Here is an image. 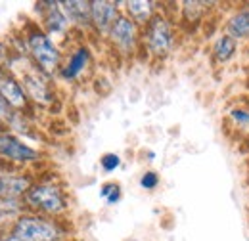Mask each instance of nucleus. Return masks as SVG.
<instances>
[{"instance_id": "obj_1", "label": "nucleus", "mask_w": 249, "mask_h": 241, "mask_svg": "<svg viewBox=\"0 0 249 241\" xmlns=\"http://www.w3.org/2000/svg\"><path fill=\"white\" fill-rule=\"evenodd\" d=\"M10 234L18 241H67L69 238V230L60 220L36 212L18 216L10 226Z\"/></svg>"}, {"instance_id": "obj_2", "label": "nucleus", "mask_w": 249, "mask_h": 241, "mask_svg": "<svg viewBox=\"0 0 249 241\" xmlns=\"http://www.w3.org/2000/svg\"><path fill=\"white\" fill-rule=\"evenodd\" d=\"M25 50L29 54L33 63L46 73L48 77H52L54 73H60L62 69V52L56 46V42L52 40V36L36 23H29L25 29Z\"/></svg>"}, {"instance_id": "obj_3", "label": "nucleus", "mask_w": 249, "mask_h": 241, "mask_svg": "<svg viewBox=\"0 0 249 241\" xmlns=\"http://www.w3.org/2000/svg\"><path fill=\"white\" fill-rule=\"evenodd\" d=\"M27 209L44 216H62L69 209L67 193L56 182H35L23 195Z\"/></svg>"}, {"instance_id": "obj_4", "label": "nucleus", "mask_w": 249, "mask_h": 241, "mask_svg": "<svg viewBox=\"0 0 249 241\" xmlns=\"http://www.w3.org/2000/svg\"><path fill=\"white\" fill-rule=\"evenodd\" d=\"M175 42H177V33L173 27V21L163 12H157L150 19V23L142 27V46L156 60H165L173 52Z\"/></svg>"}, {"instance_id": "obj_5", "label": "nucleus", "mask_w": 249, "mask_h": 241, "mask_svg": "<svg viewBox=\"0 0 249 241\" xmlns=\"http://www.w3.org/2000/svg\"><path fill=\"white\" fill-rule=\"evenodd\" d=\"M19 83L23 85V88L27 92L29 100L38 103V105H50L54 102V90L50 85V77L46 73H42L33 60H25V67L21 71Z\"/></svg>"}, {"instance_id": "obj_6", "label": "nucleus", "mask_w": 249, "mask_h": 241, "mask_svg": "<svg viewBox=\"0 0 249 241\" xmlns=\"http://www.w3.org/2000/svg\"><path fill=\"white\" fill-rule=\"evenodd\" d=\"M107 38H109L111 46H113L119 54H123V56H132V54L138 50L140 42H142V29H140L128 16L121 14V16L117 17V21L113 23V27L107 33Z\"/></svg>"}, {"instance_id": "obj_7", "label": "nucleus", "mask_w": 249, "mask_h": 241, "mask_svg": "<svg viewBox=\"0 0 249 241\" xmlns=\"http://www.w3.org/2000/svg\"><path fill=\"white\" fill-rule=\"evenodd\" d=\"M0 159L16 165H31L40 161V151L19 140L16 134L0 130Z\"/></svg>"}, {"instance_id": "obj_8", "label": "nucleus", "mask_w": 249, "mask_h": 241, "mask_svg": "<svg viewBox=\"0 0 249 241\" xmlns=\"http://www.w3.org/2000/svg\"><path fill=\"white\" fill-rule=\"evenodd\" d=\"M0 96L18 113L25 111L29 107V102H31L23 85L19 83V79L10 69H0Z\"/></svg>"}, {"instance_id": "obj_9", "label": "nucleus", "mask_w": 249, "mask_h": 241, "mask_svg": "<svg viewBox=\"0 0 249 241\" xmlns=\"http://www.w3.org/2000/svg\"><path fill=\"white\" fill-rule=\"evenodd\" d=\"M123 2L111 0H90V14H92V29L98 34H106L113 27L117 17L121 16Z\"/></svg>"}, {"instance_id": "obj_10", "label": "nucleus", "mask_w": 249, "mask_h": 241, "mask_svg": "<svg viewBox=\"0 0 249 241\" xmlns=\"http://www.w3.org/2000/svg\"><path fill=\"white\" fill-rule=\"evenodd\" d=\"M36 10L40 12V17H42V29L46 31L50 36L52 34H63L71 27L69 19L65 17L62 10V2L42 0V2H36Z\"/></svg>"}, {"instance_id": "obj_11", "label": "nucleus", "mask_w": 249, "mask_h": 241, "mask_svg": "<svg viewBox=\"0 0 249 241\" xmlns=\"http://www.w3.org/2000/svg\"><path fill=\"white\" fill-rule=\"evenodd\" d=\"M89 65H90V48L81 44V46L73 48V52L69 54L67 61L62 65L60 77L67 83H73L89 69Z\"/></svg>"}, {"instance_id": "obj_12", "label": "nucleus", "mask_w": 249, "mask_h": 241, "mask_svg": "<svg viewBox=\"0 0 249 241\" xmlns=\"http://www.w3.org/2000/svg\"><path fill=\"white\" fill-rule=\"evenodd\" d=\"M62 10L69 19L71 27L77 29H92V14L90 0H63Z\"/></svg>"}, {"instance_id": "obj_13", "label": "nucleus", "mask_w": 249, "mask_h": 241, "mask_svg": "<svg viewBox=\"0 0 249 241\" xmlns=\"http://www.w3.org/2000/svg\"><path fill=\"white\" fill-rule=\"evenodd\" d=\"M224 33L238 42L249 40V4L236 8L224 21Z\"/></svg>"}, {"instance_id": "obj_14", "label": "nucleus", "mask_w": 249, "mask_h": 241, "mask_svg": "<svg viewBox=\"0 0 249 241\" xmlns=\"http://www.w3.org/2000/svg\"><path fill=\"white\" fill-rule=\"evenodd\" d=\"M240 52V42L236 38H232L226 33H220L217 38L213 40L211 46V60L217 65H226L234 60Z\"/></svg>"}, {"instance_id": "obj_15", "label": "nucleus", "mask_w": 249, "mask_h": 241, "mask_svg": "<svg viewBox=\"0 0 249 241\" xmlns=\"http://www.w3.org/2000/svg\"><path fill=\"white\" fill-rule=\"evenodd\" d=\"M124 16H128L140 29L146 27L150 23V19L156 16L157 12V2L154 0H128L123 2Z\"/></svg>"}, {"instance_id": "obj_16", "label": "nucleus", "mask_w": 249, "mask_h": 241, "mask_svg": "<svg viewBox=\"0 0 249 241\" xmlns=\"http://www.w3.org/2000/svg\"><path fill=\"white\" fill-rule=\"evenodd\" d=\"M33 184V178L27 174L6 172L0 176V197H23Z\"/></svg>"}, {"instance_id": "obj_17", "label": "nucleus", "mask_w": 249, "mask_h": 241, "mask_svg": "<svg viewBox=\"0 0 249 241\" xmlns=\"http://www.w3.org/2000/svg\"><path fill=\"white\" fill-rule=\"evenodd\" d=\"M215 2H203V0H186L180 4V17L184 23L197 25L203 21V17L211 12Z\"/></svg>"}, {"instance_id": "obj_18", "label": "nucleus", "mask_w": 249, "mask_h": 241, "mask_svg": "<svg viewBox=\"0 0 249 241\" xmlns=\"http://www.w3.org/2000/svg\"><path fill=\"white\" fill-rule=\"evenodd\" d=\"M226 124L240 136H249V105H234L226 111Z\"/></svg>"}, {"instance_id": "obj_19", "label": "nucleus", "mask_w": 249, "mask_h": 241, "mask_svg": "<svg viewBox=\"0 0 249 241\" xmlns=\"http://www.w3.org/2000/svg\"><path fill=\"white\" fill-rule=\"evenodd\" d=\"M100 197L106 199L107 205H117L121 201V186L117 182H107L100 189Z\"/></svg>"}, {"instance_id": "obj_20", "label": "nucleus", "mask_w": 249, "mask_h": 241, "mask_svg": "<svg viewBox=\"0 0 249 241\" xmlns=\"http://www.w3.org/2000/svg\"><path fill=\"white\" fill-rule=\"evenodd\" d=\"M100 167L106 171V172H113L121 167V157L117 153H104L102 159H100Z\"/></svg>"}, {"instance_id": "obj_21", "label": "nucleus", "mask_w": 249, "mask_h": 241, "mask_svg": "<svg viewBox=\"0 0 249 241\" xmlns=\"http://www.w3.org/2000/svg\"><path fill=\"white\" fill-rule=\"evenodd\" d=\"M16 115H18V111H14L6 103V100L0 96V124H12L14 119H16Z\"/></svg>"}, {"instance_id": "obj_22", "label": "nucleus", "mask_w": 249, "mask_h": 241, "mask_svg": "<svg viewBox=\"0 0 249 241\" xmlns=\"http://www.w3.org/2000/svg\"><path fill=\"white\" fill-rule=\"evenodd\" d=\"M140 186H142V189H148V191L156 189L159 186V174L154 172V171H146L142 174V178H140Z\"/></svg>"}, {"instance_id": "obj_23", "label": "nucleus", "mask_w": 249, "mask_h": 241, "mask_svg": "<svg viewBox=\"0 0 249 241\" xmlns=\"http://www.w3.org/2000/svg\"><path fill=\"white\" fill-rule=\"evenodd\" d=\"M10 60H12V52L4 42H0V69H6L10 65Z\"/></svg>"}, {"instance_id": "obj_24", "label": "nucleus", "mask_w": 249, "mask_h": 241, "mask_svg": "<svg viewBox=\"0 0 249 241\" xmlns=\"http://www.w3.org/2000/svg\"><path fill=\"white\" fill-rule=\"evenodd\" d=\"M4 222H6V218H4L2 214H0V224H4Z\"/></svg>"}, {"instance_id": "obj_25", "label": "nucleus", "mask_w": 249, "mask_h": 241, "mask_svg": "<svg viewBox=\"0 0 249 241\" xmlns=\"http://www.w3.org/2000/svg\"><path fill=\"white\" fill-rule=\"evenodd\" d=\"M128 241H138V240H128Z\"/></svg>"}, {"instance_id": "obj_26", "label": "nucleus", "mask_w": 249, "mask_h": 241, "mask_svg": "<svg viewBox=\"0 0 249 241\" xmlns=\"http://www.w3.org/2000/svg\"><path fill=\"white\" fill-rule=\"evenodd\" d=\"M0 176H2V172H0Z\"/></svg>"}, {"instance_id": "obj_27", "label": "nucleus", "mask_w": 249, "mask_h": 241, "mask_svg": "<svg viewBox=\"0 0 249 241\" xmlns=\"http://www.w3.org/2000/svg\"><path fill=\"white\" fill-rule=\"evenodd\" d=\"M67 241H69V240H67Z\"/></svg>"}]
</instances>
